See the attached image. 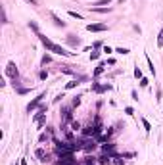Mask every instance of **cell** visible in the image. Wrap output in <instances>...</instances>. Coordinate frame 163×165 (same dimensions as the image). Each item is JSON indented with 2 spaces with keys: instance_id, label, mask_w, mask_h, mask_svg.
<instances>
[{
  "instance_id": "1",
  "label": "cell",
  "mask_w": 163,
  "mask_h": 165,
  "mask_svg": "<svg viewBox=\"0 0 163 165\" xmlns=\"http://www.w3.org/2000/svg\"><path fill=\"white\" fill-rule=\"evenodd\" d=\"M37 37L40 38V42L46 46V50H48V52H54V54H58V56H65V58H67V56H73V52H67L65 48H63V46L56 44V42H52L48 37H44L42 33H38Z\"/></svg>"
},
{
  "instance_id": "2",
  "label": "cell",
  "mask_w": 163,
  "mask_h": 165,
  "mask_svg": "<svg viewBox=\"0 0 163 165\" xmlns=\"http://www.w3.org/2000/svg\"><path fill=\"white\" fill-rule=\"evenodd\" d=\"M87 31H90V33H104V31H107V25L106 23H88Z\"/></svg>"
},
{
  "instance_id": "3",
  "label": "cell",
  "mask_w": 163,
  "mask_h": 165,
  "mask_svg": "<svg viewBox=\"0 0 163 165\" xmlns=\"http://www.w3.org/2000/svg\"><path fill=\"white\" fill-rule=\"evenodd\" d=\"M42 98H46V92H40V94H38L37 98H35V100H33V102H29V106H27V111H29V113H31L33 109H37L38 106H40V102H42Z\"/></svg>"
},
{
  "instance_id": "4",
  "label": "cell",
  "mask_w": 163,
  "mask_h": 165,
  "mask_svg": "<svg viewBox=\"0 0 163 165\" xmlns=\"http://www.w3.org/2000/svg\"><path fill=\"white\" fill-rule=\"evenodd\" d=\"M6 75L12 77V79H17L19 71H17V65L13 64V62H8V65H6Z\"/></svg>"
},
{
  "instance_id": "5",
  "label": "cell",
  "mask_w": 163,
  "mask_h": 165,
  "mask_svg": "<svg viewBox=\"0 0 163 165\" xmlns=\"http://www.w3.org/2000/svg\"><path fill=\"white\" fill-rule=\"evenodd\" d=\"M111 89H113L111 85H98V82H92V90H94V92H98V94L106 92V90H111Z\"/></svg>"
},
{
  "instance_id": "6",
  "label": "cell",
  "mask_w": 163,
  "mask_h": 165,
  "mask_svg": "<svg viewBox=\"0 0 163 165\" xmlns=\"http://www.w3.org/2000/svg\"><path fill=\"white\" fill-rule=\"evenodd\" d=\"M35 156H37L38 161H42V163H46V161H48V154L44 152L42 148H37V150H35Z\"/></svg>"
},
{
  "instance_id": "7",
  "label": "cell",
  "mask_w": 163,
  "mask_h": 165,
  "mask_svg": "<svg viewBox=\"0 0 163 165\" xmlns=\"http://www.w3.org/2000/svg\"><path fill=\"white\" fill-rule=\"evenodd\" d=\"M111 156H109V154H104V156H100V158H98V163L100 165H113V161H111Z\"/></svg>"
},
{
  "instance_id": "8",
  "label": "cell",
  "mask_w": 163,
  "mask_h": 165,
  "mask_svg": "<svg viewBox=\"0 0 163 165\" xmlns=\"http://www.w3.org/2000/svg\"><path fill=\"white\" fill-rule=\"evenodd\" d=\"M104 71H106V64H104V62H100V64L96 65V69H94V73H92V77H94V79H98Z\"/></svg>"
},
{
  "instance_id": "9",
  "label": "cell",
  "mask_w": 163,
  "mask_h": 165,
  "mask_svg": "<svg viewBox=\"0 0 163 165\" xmlns=\"http://www.w3.org/2000/svg\"><path fill=\"white\" fill-rule=\"evenodd\" d=\"M50 15H52V19H54V25H56V27H65V21H63V19H60L54 12H50Z\"/></svg>"
},
{
  "instance_id": "10",
  "label": "cell",
  "mask_w": 163,
  "mask_h": 165,
  "mask_svg": "<svg viewBox=\"0 0 163 165\" xmlns=\"http://www.w3.org/2000/svg\"><path fill=\"white\" fill-rule=\"evenodd\" d=\"M90 10L96 13H107V12H111V8H98V6H90Z\"/></svg>"
},
{
  "instance_id": "11",
  "label": "cell",
  "mask_w": 163,
  "mask_h": 165,
  "mask_svg": "<svg viewBox=\"0 0 163 165\" xmlns=\"http://www.w3.org/2000/svg\"><path fill=\"white\" fill-rule=\"evenodd\" d=\"M67 42L71 46H79V42H81V40H79V38H75V35H67Z\"/></svg>"
},
{
  "instance_id": "12",
  "label": "cell",
  "mask_w": 163,
  "mask_h": 165,
  "mask_svg": "<svg viewBox=\"0 0 163 165\" xmlns=\"http://www.w3.org/2000/svg\"><path fill=\"white\" fill-rule=\"evenodd\" d=\"M79 85H81V81H79V79H73V81H69L67 85H65V89L71 90V89H75V87H79Z\"/></svg>"
},
{
  "instance_id": "13",
  "label": "cell",
  "mask_w": 163,
  "mask_h": 165,
  "mask_svg": "<svg viewBox=\"0 0 163 165\" xmlns=\"http://www.w3.org/2000/svg\"><path fill=\"white\" fill-rule=\"evenodd\" d=\"M62 73H65V75H75V71L71 69L69 65H62Z\"/></svg>"
},
{
  "instance_id": "14",
  "label": "cell",
  "mask_w": 163,
  "mask_h": 165,
  "mask_svg": "<svg viewBox=\"0 0 163 165\" xmlns=\"http://www.w3.org/2000/svg\"><path fill=\"white\" fill-rule=\"evenodd\" d=\"M50 62H52V56H50V54H44V56H42V60H40V64H42V65L50 64Z\"/></svg>"
},
{
  "instance_id": "15",
  "label": "cell",
  "mask_w": 163,
  "mask_h": 165,
  "mask_svg": "<svg viewBox=\"0 0 163 165\" xmlns=\"http://www.w3.org/2000/svg\"><path fill=\"white\" fill-rule=\"evenodd\" d=\"M115 52H117V54H121V56H127V54H129V48H123V46H119V48H115Z\"/></svg>"
},
{
  "instance_id": "16",
  "label": "cell",
  "mask_w": 163,
  "mask_h": 165,
  "mask_svg": "<svg viewBox=\"0 0 163 165\" xmlns=\"http://www.w3.org/2000/svg\"><path fill=\"white\" fill-rule=\"evenodd\" d=\"M146 62H148V67H150V71L156 75V67H154V64H152V60H150V56H148V54H146Z\"/></svg>"
},
{
  "instance_id": "17",
  "label": "cell",
  "mask_w": 163,
  "mask_h": 165,
  "mask_svg": "<svg viewBox=\"0 0 163 165\" xmlns=\"http://www.w3.org/2000/svg\"><path fill=\"white\" fill-rule=\"evenodd\" d=\"M142 125H144L146 133H150V131H152V125H150V121H148V119H142Z\"/></svg>"
},
{
  "instance_id": "18",
  "label": "cell",
  "mask_w": 163,
  "mask_h": 165,
  "mask_svg": "<svg viewBox=\"0 0 163 165\" xmlns=\"http://www.w3.org/2000/svg\"><path fill=\"white\" fill-rule=\"evenodd\" d=\"M29 29H33V31L37 33V35H38V33H40V31H38V25H37V23H35V21H29Z\"/></svg>"
},
{
  "instance_id": "19",
  "label": "cell",
  "mask_w": 163,
  "mask_h": 165,
  "mask_svg": "<svg viewBox=\"0 0 163 165\" xmlns=\"http://www.w3.org/2000/svg\"><path fill=\"white\" fill-rule=\"evenodd\" d=\"M71 129H73V131H79V129H81V123H79V121H71Z\"/></svg>"
},
{
  "instance_id": "20",
  "label": "cell",
  "mask_w": 163,
  "mask_h": 165,
  "mask_svg": "<svg viewBox=\"0 0 163 165\" xmlns=\"http://www.w3.org/2000/svg\"><path fill=\"white\" fill-rule=\"evenodd\" d=\"M157 46H163V29L159 31V35H157Z\"/></svg>"
},
{
  "instance_id": "21",
  "label": "cell",
  "mask_w": 163,
  "mask_h": 165,
  "mask_svg": "<svg viewBox=\"0 0 163 165\" xmlns=\"http://www.w3.org/2000/svg\"><path fill=\"white\" fill-rule=\"evenodd\" d=\"M148 85H150V81H148L146 77H142V79H140V87H142V89H146Z\"/></svg>"
},
{
  "instance_id": "22",
  "label": "cell",
  "mask_w": 163,
  "mask_h": 165,
  "mask_svg": "<svg viewBox=\"0 0 163 165\" xmlns=\"http://www.w3.org/2000/svg\"><path fill=\"white\" fill-rule=\"evenodd\" d=\"M98 58H100V52H98V50L90 52V60H98Z\"/></svg>"
},
{
  "instance_id": "23",
  "label": "cell",
  "mask_w": 163,
  "mask_h": 165,
  "mask_svg": "<svg viewBox=\"0 0 163 165\" xmlns=\"http://www.w3.org/2000/svg\"><path fill=\"white\" fill-rule=\"evenodd\" d=\"M44 140H50V134L42 133V134H40V136H38V142H44Z\"/></svg>"
},
{
  "instance_id": "24",
  "label": "cell",
  "mask_w": 163,
  "mask_h": 165,
  "mask_svg": "<svg viewBox=\"0 0 163 165\" xmlns=\"http://www.w3.org/2000/svg\"><path fill=\"white\" fill-rule=\"evenodd\" d=\"M134 77H136V79H142V69H140V67H134Z\"/></svg>"
},
{
  "instance_id": "25",
  "label": "cell",
  "mask_w": 163,
  "mask_h": 165,
  "mask_svg": "<svg viewBox=\"0 0 163 165\" xmlns=\"http://www.w3.org/2000/svg\"><path fill=\"white\" fill-rule=\"evenodd\" d=\"M69 15H71V17H75V19H83V15L79 12H73V10H71V12H69Z\"/></svg>"
},
{
  "instance_id": "26",
  "label": "cell",
  "mask_w": 163,
  "mask_h": 165,
  "mask_svg": "<svg viewBox=\"0 0 163 165\" xmlns=\"http://www.w3.org/2000/svg\"><path fill=\"white\" fill-rule=\"evenodd\" d=\"M37 123H38V129H42V127H44V125H46V115H44L42 119H38V121H37Z\"/></svg>"
},
{
  "instance_id": "27",
  "label": "cell",
  "mask_w": 163,
  "mask_h": 165,
  "mask_svg": "<svg viewBox=\"0 0 163 165\" xmlns=\"http://www.w3.org/2000/svg\"><path fill=\"white\" fill-rule=\"evenodd\" d=\"M38 77H40V79H42V81H44V79H46V77H48V71H40V73H38Z\"/></svg>"
},
{
  "instance_id": "28",
  "label": "cell",
  "mask_w": 163,
  "mask_h": 165,
  "mask_svg": "<svg viewBox=\"0 0 163 165\" xmlns=\"http://www.w3.org/2000/svg\"><path fill=\"white\" fill-rule=\"evenodd\" d=\"M125 113L127 115H134V109H132V108H125Z\"/></svg>"
},
{
  "instance_id": "29",
  "label": "cell",
  "mask_w": 163,
  "mask_h": 165,
  "mask_svg": "<svg viewBox=\"0 0 163 165\" xmlns=\"http://www.w3.org/2000/svg\"><path fill=\"white\" fill-rule=\"evenodd\" d=\"M123 158H134V152H125V154H123Z\"/></svg>"
},
{
  "instance_id": "30",
  "label": "cell",
  "mask_w": 163,
  "mask_h": 165,
  "mask_svg": "<svg viewBox=\"0 0 163 165\" xmlns=\"http://www.w3.org/2000/svg\"><path fill=\"white\" fill-rule=\"evenodd\" d=\"M104 52H106V54H111V52H115V50H113V48H109V46H104Z\"/></svg>"
},
{
  "instance_id": "31",
  "label": "cell",
  "mask_w": 163,
  "mask_h": 165,
  "mask_svg": "<svg viewBox=\"0 0 163 165\" xmlns=\"http://www.w3.org/2000/svg\"><path fill=\"white\" fill-rule=\"evenodd\" d=\"M62 98H63V92H62V94H58V96H56V98H54V104H58V102L62 100Z\"/></svg>"
},
{
  "instance_id": "32",
  "label": "cell",
  "mask_w": 163,
  "mask_h": 165,
  "mask_svg": "<svg viewBox=\"0 0 163 165\" xmlns=\"http://www.w3.org/2000/svg\"><path fill=\"white\" fill-rule=\"evenodd\" d=\"M17 92H19V94H27V92H29V89H17Z\"/></svg>"
},
{
  "instance_id": "33",
  "label": "cell",
  "mask_w": 163,
  "mask_h": 165,
  "mask_svg": "<svg viewBox=\"0 0 163 165\" xmlns=\"http://www.w3.org/2000/svg\"><path fill=\"white\" fill-rule=\"evenodd\" d=\"M27 2H29V4H33V6H37V4H38V0H27Z\"/></svg>"
},
{
  "instance_id": "34",
  "label": "cell",
  "mask_w": 163,
  "mask_h": 165,
  "mask_svg": "<svg viewBox=\"0 0 163 165\" xmlns=\"http://www.w3.org/2000/svg\"><path fill=\"white\" fill-rule=\"evenodd\" d=\"M21 165H27V163H25V159H21Z\"/></svg>"
},
{
  "instance_id": "35",
  "label": "cell",
  "mask_w": 163,
  "mask_h": 165,
  "mask_svg": "<svg viewBox=\"0 0 163 165\" xmlns=\"http://www.w3.org/2000/svg\"><path fill=\"white\" fill-rule=\"evenodd\" d=\"M13 165H21V163H13Z\"/></svg>"
},
{
  "instance_id": "36",
  "label": "cell",
  "mask_w": 163,
  "mask_h": 165,
  "mask_svg": "<svg viewBox=\"0 0 163 165\" xmlns=\"http://www.w3.org/2000/svg\"><path fill=\"white\" fill-rule=\"evenodd\" d=\"M119 165H125V163H119Z\"/></svg>"
}]
</instances>
